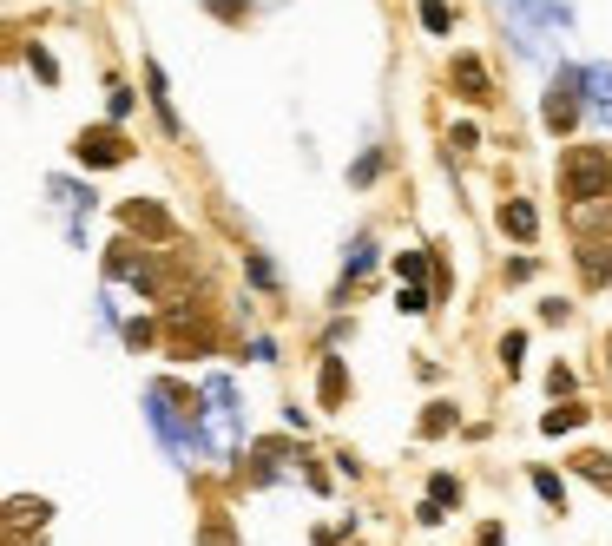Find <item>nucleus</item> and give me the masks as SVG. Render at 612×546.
I'll list each match as a JSON object with an SVG mask.
<instances>
[{"mask_svg":"<svg viewBox=\"0 0 612 546\" xmlns=\"http://www.w3.org/2000/svg\"><path fill=\"white\" fill-rule=\"evenodd\" d=\"M560 191L573 204L612 198V145H566L560 152Z\"/></svg>","mask_w":612,"mask_h":546,"instance_id":"1","label":"nucleus"},{"mask_svg":"<svg viewBox=\"0 0 612 546\" xmlns=\"http://www.w3.org/2000/svg\"><path fill=\"white\" fill-rule=\"evenodd\" d=\"M73 158L93 165V172H112V165L132 158V145H126V132H119V119H112V125H86V132L73 139Z\"/></svg>","mask_w":612,"mask_h":546,"instance_id":"2","label":"nucleus"},{"mask_svg":"<svg viewBox=\"0 0 612 546\" xmlns=\"http://www.w3.org/2000/svg\"><path fill=\"white\" fill-rule=\"evenodd\" d=\"M540 119H547V132H573V125H580V73H560V79H553Z\"/></svg>","mask_w":612,"mask_h":546,"instance_id":"3","label":"nucleus"},{"mask_svg":"<svg viewBox=\"0 0 612 546\" xmlns=\"http://www.w3.org/2000/svg\"><path fill=\"white\" fill-rule=\"evenodd\" d=\"M119 218H126L132 231L145 237V244H178L172 211H158V204H145V198H126V204H119Z\"/></svg>","mask_w":612,"mask_h":546,"instance_id":"4","label":"nucleus"},{"mask_svg":"<svg viewBox=\"0 0 612 546\" xmlns=\"http://www.w3.org/2000/svg\"><path fill=\"white\" fill-rule=\"evenodd\" d=\"M448 79L461 86V99H468V106H487V99H494V79H487L481 53H455V60H448Z\"/></svg>","mask_w":612,"mask_h":546,"instance_id":"5","label":"nucleus"},{"mask_svg":"<svg viewBox=\"0 0 612 546\" xmlns=\"http://www.w3.org/2000/svg\"><path fill=\"white\" fill-rule=\"evenodd\" d=\"M501 231L514 237V244H534V237H540V211L527 198H507L501 204Z\"/></svg>","mask_w":612,"mask_h":546,"instance_id":"6","label":"nucleus"},{"mask_svg":"<svg viewBox=\"0 0 612 546\" xmlns=\"http://www.w3.org/2000/svg\"><path fill=\"white\" fill-rule=\"evenodd\" d=\"M343 395H349L343 356H323V375H316V402H323V408H343Z\"/></svg>","mask_w":612,"mask_h":546,"instance_id":"7","label":"nucleus"},{"mask_svg":"<svg viewBox=\"0 0 612 546\" xmlns=\"http://www.w3.org/2000/svg\"><path fill=\"white\" fill-rule=\"evenodd\" d=\"M573 474H586L593 487H606V494H612V454L606 448H580V454H573Z\"/></svg>","mask_w":612,"mask_h":546,"instance_id":"8","label":"nucleus"},{"mask_svg":"<svg viewBox=\"0 0 612 546\" xmlns=\"http://www.w3.org/2000/svg\"><path fill=\"white\" fill-rule=\"evenodd\" d=\"M586 415H593L586 402H553L547 415H540V435H566V428H580Z\"/></svg>","mask_w":612,"mask_h":546,"instance_id":"9","label":"nucleus"},{"mask_svg":"<svg viewBox=\"0 0 612 546\" xmlns=\"http://www.w3.org/2000/svg\"><path fill=\"white\" fill-rule=\"evenodd\" d=\"M580 277L593 283V290H599V283H612V250L606 244H586L580 250Z\"/></svg>","mask_w":612,"mask_h":546,"instance_id":"10","label":"nucleus"},{"mask_svg":"<svg viewBox=\"0 0 612 546\" xmlns=\"http://www.w3.org/2000/svg\"><path fill=\"white\" fill-rule=\"evenodd\" d=\"M145 86H152V106H158V119H165V132H178V112H172V93H165V73H158V66H145Z\"/></svg>","mask_w":612,"mask_h":546,"instance_id":"11","label":"nucleus"},{"mask_svg":"<svg viewBox=\"0 0 612 546\" xmlns=\"http://www.w3.org/2000/svg\"><path fill=\"white\" fill-rule=\"evenodd\" d=\"M534 494L547 500L553 514H566V481H560V474H553V468H534Z\"/></svg>","mask_w":612,"mask_h":546,"instance_id":"12","label":"nucleus"},{"mask_svg":"<svg viewBox=\"0 0 612 546\" xmlns=\"http://www.w3.org/2000/svg\"><path fill=\"white\" fill-rule=\"evenodd\" d=\"M455 428V402H428V415H422V441H441Z\"/></svg>","mask_w":612,"mask_h":546,"instance_id":"13","label":"nucleus"},{"mask_svg":"<svg viewBox=\"0 0 612 546\" xmlns=\"http://www.w3.org/2000/svg\"><path fill=\"white\" fill-rule=\"evenodd\" d=\"M395 277H402V283H422L428 277V257H422V250H395Z\"/></svg>","mask_w":612,"mask_h":546,"instance_id":"14","label":"nucleus"},{"mask_svg":"<svg viewBox=\"0 0 612 546\" xmlns=\"http://www.w3.org/2000/svg\"><path fill=\"white\" fill-rule=\"evenodd\" d=\"M422 27H428V33H455V7H441V0H422Z\"/></svg>","mask_w":612,"mask_h":546,"instance_id":"15","label":"nucleus"},{"mask_svg":"<svg viewBox=\"0 0 612 546\" xmlns=\"http://www.w3.org/2000/svg\"><path fill=\"white\" fill-rule=\"evenodd\" d=\"M244 270H251V283H257V290H277V270H270V257L244 250Z\"/></svg>","mask_w":612,"mask_h":546,"instance_id":"16","label":"nucleus"},{"mask_svg":"<svg viewBox=\"0 0 612 546\" xmlns=\"http://www.w3.org/2000/svg\"><path fill=\"white\" fill-rule=\"evenodd\" d=\"M395 310H402V316H428V290H422V283H402Z\"/></svg>","mask_w":612,"mask_h":546,"instance_id":"17","label":"nucleus"},{"mask_svg":"<svg viewBox=\"0 0 612 546\" xmlns=\"http://www.w3.org/2000/svg\"><path fill=\"white\" fill-rule=\"evenodd\" d=\"M520 356H527V329H507V336H501V362H507V375L520 369Z\"/></svg>","mask_w":612,"mask_h":546,"instance_id":"18","label":"nucleus"},{"mask_svg":"<svg viewBox=\"0 0 612 546\" xmlns=\"http://www.w3.org/2000/svg\"><path fill=\"white\" fill-rule=\"evenodd\" d=\"M428 500H441V507H461V481H455V474H435V481H428Z\"/></svg>","mask_w":612,"mask_h":546,"instance_id":"19","label":"nucleus"},{"mask_svg":"<svg viewBox=\"0 0 612 546\" xmlns=\"http://www.w3.org/2000/svg\"><path fill=\"white\" fill-rule=\"evenodd\" d=\"M204 546H231V520L224 514H204Z\"/></svg>","mask_w":612,"mask_h":546,"instance_id":"20","label":"nucleus"},{"mask_svg":"<svg viewBox=\"0 0 612 546\" xmlns=\"http://www.w3.org/2000/svg\"><path fill=\"white\" fill-rule=\"evenodd\" d=\"M547 389H553V402H560V395H573L580 382H573V369H553V375H547Z\"/></svg>","mask_w":612,"mask_h":546,"instance_id":"21","label":"nucleus"},{"mask_svg":"<svg viewBox=\"0 0 612 546\" xmlns=\"http://www.w3.org/2000/svg\"><path fill=\"white\" fill-rule=\"evenodd\" d=\"M27 60H33V73L47 79V86H53V79H60V66H53V53H40V47H33V53H27Z\"/></svg>","mask_w":612,"mask_h":546,"instance_id":"22","label":"nucleus"},{"mask_svg":"<svg viewBox=\"0 0 612 546\" xmlns=\"http://www.w3.org/2000/svg\"><path fill=\"white\" fill-rule=\"evenodd\" d=\"M448 145H455V152H474V145H481V132H474V125H455V132H448Z\"/></svg>","mask_w":612,"mask_h":546,"instance_id":"23","label":"nucleus"},{"mask_svg":"<svg viewBox=\"0 0 612 546\" xmlns=\"http://www.w3.org/2000/svg\"><path fill=\"white\" fill-rule=\"evenodd\" d=\"M382 172V152H369V158H362V165H356V172H349V178H356V185H369V178H376Z\"/></svg>","mask_w":612,"mask_h":546,"instance_id":"24","label":"nucleus"},{"mask_svg":"<svg viewBox=\"0 0 612 546\" xmlns=\"http://www.w3.org/2000/svg\"><path fill=\"white\" fill-rule=\"evenodd\" d=\"M566 316H573V303H560V297L540 303V323H566Z\"/></svg>","mask_w":612,"mask_h":546,"instance_id":"25","label":"nucleus"},{"mask_svg":"<svg viewBox=\"0 0 612 546\" xmlns=\"http://www.w3.org/2000/svg\"><path fill=\"white\" fill-rule=\"evenodd\" d=\"M606 362H612V336H606Z\"/></svg>","mask_w":612,"mask_h":546,"instance_id":"26","label":"nucleus"}]
</instances>
